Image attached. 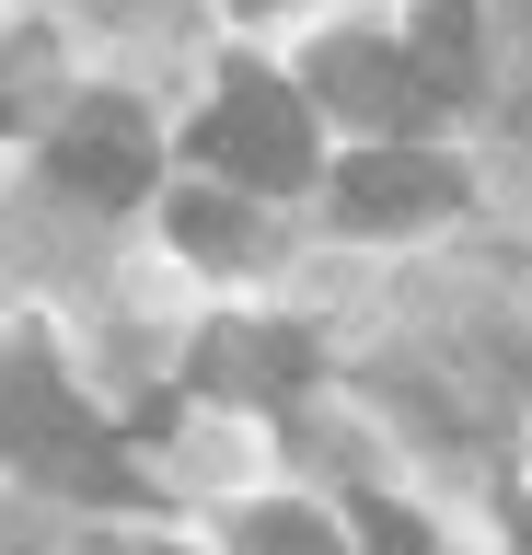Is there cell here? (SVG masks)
Masks as SVG:
<instances>
[{"label": "cell", "instance_id": "obj_1", "mask_svg": "<svg viewBox=\"0 0 532 555\" xmlns=\"http://www.w3.org/2000/svg\"><path fill=\"white\" fill-rule=\"evenodd\" d=\"M197 163L220 185H301L313 173V104L289 93L278 69H220V104L197 116Z\"/></svg>", "mask_w": 532, "mask_h": 555}, {"label": "cell", "instance_id": "obj_2", "mask_svg": "<svg viewBox=\"0 0 532 555\" xmlns=\"http://www.w3.org/2000/svg\"><path fill=\"white\" fill-rule=\"evenodd\" d=\"M0 451H24L36 475L81 486V498H116V440L93 428V416L70 405V382L47 371V359H0Z\"/></svg>", "mask_w": 532, "mask_h": 555}, {"label": "cell", "instance_id": "obj_3", "mask_svg": "<svg viewBox=\"0 0 532 555\" xmlns=\"http://www.w3.org/2000/svg\"><path fill=\"white\" fill-rule=\"evenodd\" d=\"M452 197H463V173L440 163V151H359V163L336 173V220H348V232H417V220H440Z\"/></svg>", "mask_w": 532, "mask_h": 555}, {"label": "cell", "instance_id": "obj_4", "mask_svg": "<svg viewBox=\"0 0 532 555\" xmlns=\"http://www.w3.org/2000/svg\"><path fill=\"white\" fill-rule=\"evenodd\" d=\"M47 163H59V185H70V197L128 208V197L151 185V128H140V116H128L116 93H93L70 128H59V151H47Z\"/></svg>", "mask_w": 532, "mask_h": 555}, {"label": "cell", "instance_id": "obj_5", "mask_svg": "<svg viewBox=\"0 0 532 555\" xmlns=\"http://www.w3.org/2000/svg\"><path fill=\"white\" fill-rule=\"evenodd\" d=\"M313 93L336 104V116H359V128H405V116H428V104H417V69H405V47H371V35H336V47H313Z\"/></svg>", "mask_w": 532, "mask_h": 555}, {"label": "cell", "instance_id": "obj_6", "mask_svg": "<svg viewBox=\"0 0 532 555\" xmlns=\"http://www.w3.org/2000/svg\"><path fill=\"white\" fill-rule=\"evenodd\" d=\"M301 371H313V347L289 336V324H220V336H197V393H244V405H278Z\"/></svg>", "mask_w": 532, "mask_h": 555}, {"label": "cell", "instance_id": "obj_7", "mask_svg": "<svg viewBox=\"0 0 532 555\" xmlns=\"http://www.w3.org/2000/svg\"><path fill=\"white\" fill-rule=\"evenodd\" d=\"M405 69H417V104H463L475 93V12H463V0H428Z\"/></svg>", "mask_w": 532, "mask_h": 555}, {"label": "cell", "instance_id": "obj_8", "mask_svg": "<svg viewBox=\"0 0 532 555\" xmlns=\"http://www.w3.org/2000/svg\"><path fill=\"white\" fill-rule=\"evenodd\" d=\"M174 243L232 267V255H255V208L244 197H174Z\"/></svg>", "mask_w": 532, "mask_h": 555}, {"label": "cell", "instance_id": "obj_9", "mask_svg": "<svg viewBox=\"0 0 532 555\" xmlns=\"http://www.w3.org/2000/svg\"><path fill=\"white\" fill-rule=\"evenodd\" d=\"M244 555H336V532H324L313 509H255L244 520Z\"/></svg>", "mask_w": 532, "mask_h": 555}, {"label": "cell", "instance_id": "obj_10", "mask_svg": "<svg viewBox=\"0 0 532 555\" xmlns=\"http://www.w3.org/2000/svg\"><path fill=\"white\" fill-rule=\"evenodd\" d=\"M359 544H371V555H440V544L417 532V520L393 509V498H359Z\"/></svg>", "mask_w": 532, "mask_h": 555}, {"label": "cell", "instance_id": "obj_11", "mask_svg": "<svg viewBox=\"0 0 532 555\" xmlns=\"http://www.w3.org/2000/svg\"><path fill=\"white\" fill-rule=\"evenodd\" d=\"M0 128H12V81H0Z\"/></svg>", "mask_w": 532, "mask_h": 555}, {"label": "cell", "instance_id": "obj_12", "mask_svg": "<svg viewBox=\"0 0 532 555\" xmlns=\"http://www.w3.org/2000/svg\"><path fill=\"white\" fill-rule=\"evenodd\" d=\"M521 555H532V509H521Z\"/></svg>", "mask_w": 532, "mask_h": 555}]
</instances>
